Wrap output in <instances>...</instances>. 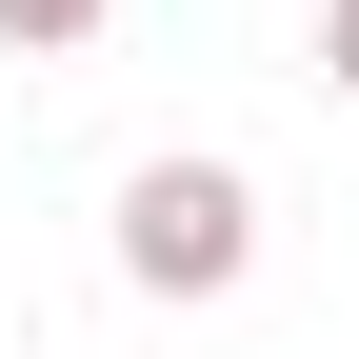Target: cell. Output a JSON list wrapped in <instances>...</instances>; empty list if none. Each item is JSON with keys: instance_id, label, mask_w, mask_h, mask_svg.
Returning a JSON list of instances; mask_svg holds the SVG:
<instances>
[{"instance_id": "6da1fadb", "label": "cell", "mask_w": 359, "mask_h": 359, "mask_svg": "<svg viewBox=\"0 0 359 359\" xmlns=\"http://www.w3.org/2000/svg\"><path fill=\"white\" fill-rule=\"evenodd\" d=\"M120 280L140 299H240L259 280V180L240 160H140L120 180Z\"/></svg>"}, {"instance_id": "7a4b0ae2", "label": "cell", "mask_w": 359, "mask_h": 359, "mask_svg": "<svg viewBox=\"0 0 359 359\" xmlns=\"http://www.w3.org/2000/svg\"><path fill=\"white\" fill-rule=\"evenodd\" d=\"M100 20H120V0H0V40H20V60H80Z\"/></svg>"}, {"instance_id": "3957f363", "label": "cell", "mask_w": 359, "mask_h": 359, "mask_svg": "<svg viewBox=\"0 0 359 359\" xmlns=\"http://www.w3.org/2000/svg\"><path fill=\"white\" fill-rule=\"evenodd\" d=\"M320 80H339V100H359V0H320Z\"/></svg>"}]
</instances>
